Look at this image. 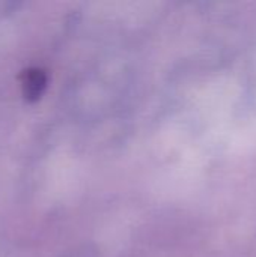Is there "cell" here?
<instances>
[{"mask_svg":"<svg viewBox=\"0 0 256 257\" xmlns=\"http://www.w3.org/2000/svg\"><path fill=\"white\" fill-rule=\"evenodd\" d=\"M24 93L27 96H38L44 87V77L38 71H30L23 80Z\"/></svg>","mask_w":256,"mask_h":257,"instance_id":"cell-1","label":"cell"}]
</instances>
